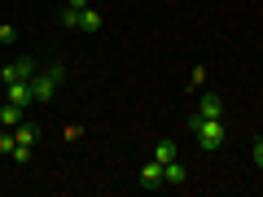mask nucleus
Returning a JSON list of instances; mask_svg holds the SVG:
<instances>
[{"mask_svg": "<svg viewBox=\"0 0 263 197\" xmlns=\"http://www.w3.org/2000/svg\"><path fill=\"white\" fill-rule=\"evenodd\" d=\"M189 131L197 136V145H202L206 153L224 149V141H228V127H224V119H202V114H189Z\"/></svg>", "mask_w": 263, "mask_h": 197, "instance_id": "nucleus-1", "label": "nucleus"}, {"mask_svg": "<svg viewBox=\"0 0 263 197\" xmlns=\"http://www.w3.org/2000/svg\"><path fill=\"white\" fill-rule=\"evenodd\" d=\"M62 84H66V66H44V70H35V75H31V96H35V105H48Z\"/></svg>", "mask_w": 263, "mask_h": 197, "instance_id": "nucleus-2", "label": "nucleus"}, {"mask_svg": "<svg viewBox=\"0 0 263 197\" xmlns=\"http://www.w3.org/2000/svg\"><path fill=\"white\" fill-rule=\"evenodd\" d=\"M35 70H40L35 57H9V62L0 66V88H5V84H18V79H31Z\"/></svg>", "mask_w": 263, "mask_h": 197, "instance_id": "nucleus-3", "label": "nucleus"}, {"mask_svg": "<svg viewBox=\"0 0 263 197\" xmlns=\"http://www.w3.org/2000/svg\"><path fill=\"white\" fill-rule=\"evenodd\" d=\"M197 114H202V119H224V96H219V92H206V88H202Z\"/></svg>", "mask_w": 263, "mask_h": 197, "instance_id": "nucleus-4", "label": "nucleus"}, {"mask_svg": "<svg viewBox=\"0 0 263 197\" xmlns=\"http://www.w3.org/2000/svg\"><path fill=\"white\" fill-rule=\"evenodd\" d=\"M5 101H13V105H31V101H35V96H31V79L5 84Z\"/></svg>", "mask_w": 263, "mask_h": 197, "instance_id": "nucleus-5", "label": "nucleus"}, {"mask_svg": "<svg viewBox=\"0 0 263 197\" xmlns=\"http://www.w3.org/2000/svg\"><path fill=\"white\" fill-rule=\"evenodd\" d=\"M141 188H162V162L158 158L141 162Z\"/></svg>", "mask_w": 263, "mask_h": 197, "instance_id": "nucleus-6", "label": "nucleus"}, {"mask_svg": "<svg viewBox=\"0 0 263 197\" xmlns=\"http://www.w3.org/2000/svg\"><path fill=\"white\" fill-rule=\"evenodd\" d=\"M13 141H18L22 149H35V145H40V127H35V123H27V119H22L18 127H13Z\"/></svg>", "mask_w": 263, "mask_h": 197, "instance_id": "nucleus-7", "label": "nucleus"}, {"mask_svg": "<svg viewBox=\"0 0 263 197\" xmlns=\"http://www.w3.org/2000/svg\"><path fill=\"white\" fill-rule=\"evenodd\" d=\"M189 180V167L180 158H171V162H162V184H184Z\"/></svg>", "mask_w": 263, "mask_h": 197, "instance_id": "nucleus-8", "label": "nucleus"}, {"mask_svg": "<svg viewBox=\"0 0 263 197\" xmlns=\"http://www.w3.org/2000/svg\"><path fill=\"white\" fill-rule=\"evenodd\" d=\"M22 119H27V105H13V101L0 105V127H18Z\"/></svg>", "mask_w": 263, "mask_h": 197, "instance_id": "nucleus-9", "label": "nucleus"}, {"mask_svg": "<svg viewBox=\"0 0 263 197\" xmlns=\"http://www.w3.org/2000/svg\"><path fill=\"white\" fill-rule=\"evenodd\" d=\"M105 27V18L97 9H79V31H88V35H97V31Z\"/></svg>", "mask_w": 263, "mask_h": 197, "instance_id": "nucleus-10", "label": "nucleus"}, {"mask_svg": "<svg viewBox=\"0 0 263 197\" xmlns=\"http://www.w3.org/2000/svg\"><path fill=\"white\" fill-rule=\"evenodd\" d=\"M154 158H158V162L180 158V145H176V141H158V145H154Z\"/></svg>", "mask_w": 263, "mask_h": 197, "instance_id": "nucleus-11", "label": "nucleus"}, {"mask_svg": "<svg viewBox=\"0 0 263 197\" xmlns=\"http://www.w3.org/2000/svg\"><path fill=\"white\" fill-rule=\"evenodd\" d=\"M189 88H193V92H202V88H206V66H193V75H189Z\"/></svg>", "mask_w": 263, "mask_h": 197, "instance_id": "nucleus-12", "label": "nucleus"}, {"mask_svg": "<svg viewBox=\"0 0 263 197\" xmlns=\"http://www.w3.org/2000/svg\"><path fill=\"white\" fill-rule=\"evenodd\" d=\"M62 27H66V31H79V9L66 5V9H62Z\"/></svg>", "mask_w": 263, "mask_h": 197, "instance_id": "nucleus-13", "label": "nucleus"}, {"mask_svg": "<svg viewBox=\"0 0 263 197\" xmlns=\"http://www.w3.org/2000/svg\"><path fill=\"white\" fill-rule=\"evenodd\" d=\"M0 44H18V27L13 22H0Z\"/></svg>", "mask_w": 263, "mask_h": 197, "instance_id": "nucleus-14", "label": "nucleus"}, {"mask_svg": "<svg viewBox=\"0 0 263 197\" xmlns=\"http://www.w3.org/2000/svg\"><path fill=\"white\" fill-rule=\"evenodd\" d=\"M13 145H18L13 141V127H0V153H13Z\"/></svg>", "mask_w": 263, "mask_h": 197, "instance_id": "nucleus-15", "label": "nucleus"}, {"mask_svg": "<svg viewBox=\"0 0 263 197\" xmlns=\"http://www.w3.org/2000/svg\"><path fill=\"white\" fill-rule=\"evenodd\" d=\"M250 162L263 171V136H259V141H250Z\"/></svg>", "mask_w": 263, "mask_h": 197, "instance_id": "nucleus-16", "label": "nucleus"}, {"mask_svg": "<svg viewBox=\"0 0 263 197\" xmlns=\"http://www.w3.org/2000/svg\"><path fill=\"white\" fill-rule=\"evenodd\" d=\"M66 5H70V9H88V5H92V0H66Z\"/></svg>", "mask_w": 263, "mask_h": 197, "instance_id": "nucleus-17", "label": "nucleus"}]
</instances>
